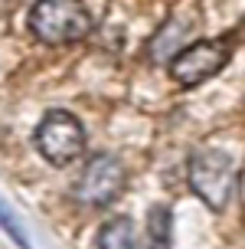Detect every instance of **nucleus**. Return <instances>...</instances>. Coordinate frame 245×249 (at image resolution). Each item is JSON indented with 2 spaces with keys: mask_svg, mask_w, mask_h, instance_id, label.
I'll return each instance as SVG.
<instances>
[{
  "mask_svg": "<svg viewBox=\"0 0 245 249\" xmlns=\"http://www.w3.org/2000/svg\"><path fill=\"white\" fill-rule=\"evenodd\" d=\"M239 184V167L232 154L216 148H199L190 154V187L199 200H206V207L222 210L235 194Z\"/></svg>",
  "mask_w": 245,
  "mask_h": 249,
  "instance_id": "obj_1",
  "label": "nucleus"
},
{
  "mask_svg": "<svg viewBox=\"0 0 245 249\" xmlns=\"http://www.w3.org/2000/svg\"><path fill=\"white\" fill-rule=\"evenodd\" d=\"M30 30L46 46H65L92 33V17L72 0H39L30 10Z\"/></svg>",
  "mask_w": 245,
  "mask_h": 249,
  "instance_id": "obj_2",
  "label": "nucleus"
},
{
  "mask_svg": "<svg viewBox=\"0 0 245 249\" xmlns=\"http://www.w3.org/2000/svg\"><path fill=\"white\" fill-rule=\"evenodd\" d=\"M36 151L46 158L52 167H65L72 164L82 151H85V128L65 108H52L43 115L36 124Z\"/></svg>",
  "mask_w": 245,
  "mask_h": 249,
  "instance_id": "obj_3",
  "label": "nucleus"
},
{
  "mask_svg": "<svg viewBox=\"0 0 245 249\" xmlns=\"http://www.w3.org/2000/svg\"><path fill=\"white\" fill-rule=\"evenodd\" d=\"M232 50L226 46V39H199L193 46L180 50L170 59V72L180 86H199L212 79L216 72H222V66L229 62Z\"/></svg>",
  "mask_w": 245,
  "mask_h": 249,
  "instance_id": "obj_4",
  "label": "nucleus"
},
{
  "mask_svg": "<svg viewBox=\"0 0 245 249\" xmlns=\"http://www.w3.org/2000/svg\"><path fill=\"white\" fill-rule=\"evenodd\" d=\"M124 187V164L114 158V154H105L98 151L92 154L85 164V171L79 177V187H75V197L88 203V207H105L121 194Z\"/></svg>",
  "mask_w": 245,
  "mask_h": 249,
  "instance_id": "obj_5",
  "label": "nucleus"
},
{
  "mask_svg": "<svg viewBox=\"0 0 245 249\" xmlns=\"http://www.w3.org/2000/svg\"><path fill=\"white\" fill-rule=\"evenodd\" d=\"M134 246V223L131 216H114L101 226L98 233V249H131Z\"/></svg>",
  "mask_w": 245,
  "mask_h": 249,
  "instance_id": "obj_6",
  "label": "nucleus"
},
{
  "mask_svg": "<svg viewBox=\"0 0 245 249\" xmlns=\"http://www.w3.org/2000/svg\"><path fill=\"white\" fill-rule=\"evenodd\" d=\"M0 230H3V233H7V236H10L20 249H33V243H30V236H26L23 220L7 207V200H3V197H0Z\"/></svg>",
  "mask_w": 245,
  "mask_h": 249,
  "instance_id": "obj_7",
  "label": "nucleus"
}]
</instances>
